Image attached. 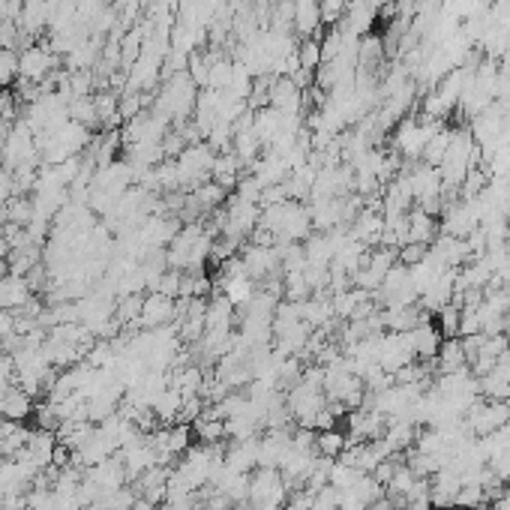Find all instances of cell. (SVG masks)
Listing matches in <instances>:
<instances>
[{
    "mask_svg": "<svg viewBox=\"0 0 510 510\" xmlns=\"http://www.w3.org/2000/svg\"><path fill=\"white\" fill-rule=\"evenodd\" d=\"M433 363H435V372L438 375L469 370V357H465L462 336H444V343H442V348H438V354H435Z\"/></svg>",
    "mask_w": 510,
    "mask_h": 510,
    "instance_id": "obj_9",
    "label": "cell"
},
{
    "mask_svg": "<svg viewBox=\"0 0 510 510\" xmlns=\"http://www.w3.org/2000/svg\"><path fill=\"white\" fill-rule=\"evenodd\" d=\"M19 78V55L15 49L0 46V87H10Z\"/></svg>",
    "mask_w": 510,
    "mask_h": 510,
    "instance_id": "obj_11",
    "label": "cell"
},
{
    "mask_svg": "<svg viewBox=\"0 0 510 510\" xmlns=\"http://www.w3.org/2000/svg\"><path fill=\"white\" fill-rule=\"evenodd\" d=\"M408 334V343H411V352H415L417 361H435V354H438V348H442L444 343V334H442V327L433 325V321H420L417 327H411L406 330Z\"/></svg>",
    "mask_w": 510,
    "mask_h": 510,
    "instance_id": "obj_7",
    "label": "cell"
},
{
    "mask_svg": "<svg viewBox=\"0 0 510 510\" xmlns=\"http://www.w3.org/2000/svg\"><path fill=\"white\" fill-rule=\"evenodd\" d=\"M438 235H442V226H438V217H433V213H426L424 208H411V210H408V240H406V244L429 246Z\"/></svg>",
    "mask_w": 510,
    "mask_h": 510,
    "instance_id": "obj_8",
    "label": "cell"
},
{
    "mask_svg": "<svg viewBox=\"0 0 510 510\" xmlns=\"http://www.w3.org/2000/svg\"><path fill=\"white\" fill-rule=\"evenodd\" d=\"M217 157L219 154L208 145V141H195V145H186L181 154L174 157L177 186H181V190H195L199 183L210 181Z\"/></svg>",
    "mask_w": 510,
    "mask_h": 510,
    "instance_id": "obj_3",
    "label": "cell"
},
{
    "mask_svg": "<svg viewBox=\"0 0 510 510\" xmlns=\"http://www.w3.org/2000/svg\"><path fill=\"white\" fill-rule=\"evenodd\" d=\"M336 510H370V505H361V501H352V498H343L339 501Z\"/></svg>",
    "mask_w": 510,
    "mask_h": 510,
    "instance_id": "obj_13",
    "label": "cell"
},
{
    "mask_svg": "<svg viewBox=\"0 0 510 510\" xmlns=\"http://www.w3.org/2000/svg\"><path fill=\"white\" fill-rule=\"evenodd\" d=\"M462 424H465V429H469L474 438H487L492 433H498L501 426L510 424V402L483 399L480 397L469 411H465Z\"/></svg>",
    "mask_w": 510,
    "mask_h": 510,
    "instance_id": "obj_4",
    "label": "cell"
},
{
    "mask_svg": "<svg viewBox=\"0 0 510 510\" xmlns=\"http://www.w3.org/2000/svg\"><path fill=\"white\" fill-rule=\"evenodd\" d=\"M55 67H58V55L49 46H28L19 55V78L22 82L46 87L49 76L55 73Z\"/></svg>",
    "mask_w": 510,
    "mask_h": 510,
    "instance_id": "obj_5",
    "label": "cell"
},
{
    "mask_svg": "<svg viewBox=\"0 0 510 510\" xmlns=\"http://www.w3.org/2000/svg\"><path fill=\"white\" fill-rule=\"evenodd\" d=\"M370 510H397V505H393L388 496H381L379 501H375V505H370Z\"/></svg>",
    "mask_w": 510,
    "mask_h": 510,
    "instance_id": "obj_14",
    "label": "cell"
},
{
    "mask_svg": "<svg viewBox=\"0 0 510 510\" xmlns=\"http://www.w3.org/2000/svg\"><path fill=\"white\" fill-rule=\"evenodd\" d=\"M447 510H462V507H447Z\"/></svg>",
    "mask_w": 510,
    "mask_h": 510,
    "instance_id": "obj_16",
    "label": "cell"
},
{
    "mask_svg": "<svg viewBox=\"0 0 510 510\" xmlns=\"http://www.w3.org/2000/svg\"><path fill=\"white\" fill-rule=\"evenodd\" d=\"M15 321H19V316L10 309H0V348L10 345L15 339Z\"/></svg>",
    "mask_w": 510,
    "mask_h": 510,
    "instance_id": "obj_12",
    "label": "cell"
},
{
    "mask_svg": "<svg viewBox=\"0 0 510 510\" xmlns=\"http://www.w3.org/2000/svg\"><path fill=\"white\" fill-rule=\"evenodd\" d=\"M174 318H177V300L168 298V294H163V291H148L145 298H141L136 327H141V330L168 327Z\"/></svg>",
    "mask_w": 510,
    "mask_h": 510,
    "instance_id": "obj_6",
    "label": "cell"
},
{
    "mask_svg": "<svg viewBox=\"0 0 510 510\" xmlns=\"http://www.w3.org/2000/svg\"><path fill=\"white\" fill-rule=\"evenodd\" d=\"M316 447L318 453L325 456V460H339L343 456V451L348 447V435L339 433V429H321V433H316Z\"/></svg>",
    "mask_w": 510,
    "mask_h": 510,
    "instance_id": "obj_10",
    "label": "cell"
},
{
    "mask_svg": "<svg viewBox=\"0 0 510 510\" xmlns=\"http://www.w3.org/2000/svg\"><path fill=\"white\" fill-rule=\"evenodd\" d=\"M501 334H505V339H507V343H510V309H507L505 321H501Z\"/></svg>",
    "mask_w": 510,
    "mask_h": 510,
    "instance_id": "obj_15",
    "label": "cell"
},
{
    "mask_svg": "<svg viewBox=\"0 0 510 510\" xmlns=\"http://www.w3.org/2000/svg\"><path fill=\"white\" fill-rule=\"evenodd\" d=\"M258 231L276 240V244H303L316 228H312L307 204L294 199H282V201L262 204Z\"/></svg>",
    "mask_w": 510,
    "mask_h": 510,
    "instance_id": "obj_1",
    "label": "cell"
},
{
    "mask_svg": "<svg viewBox=\"0 0 510 510\" xmlns=\"http://www.w3.org/2000/svg\"><path fill=\"white\" fill-rule=\"evenodd\" d=\"M195 103H199V85L192 82L190 73H174V76H166L163 87H159L154 114L177 123L195 114Z\"/></svg>",
    "mask_w": 510,
    "mask_h": 510,
    "instance_id": "obj_2",
    "label": "cell"
}]
</instances>
